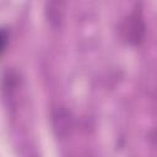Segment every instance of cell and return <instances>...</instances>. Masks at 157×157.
<instances>
[{
  "label": "cell",
  "instance_id": "obj_1",
  "mask_svg": "<svg viewBox=\"0 0 157 157\" xmlns=\"http://www.w3.org/2000/svg\"><path fill=\"white\" fill-rule=\"evenodd\" d=\"M124 36L126 42L132 45H139L144 40L145 36V23L141 16V11L135 10L124 23Z\"/></svg>",
  "mask_w": 157,
  "mask_h": 157
},
{
  "label": "cell",
  "instance_id": "obj_2",
  "mask_svg": "<svg viewBox=\"0 0 157 157\" xmlns=\"http://www.w3.org/2000/svg\"><path fill=\"white\" fill-rule=\"evenodd\" d=\"M20 76L17 75V72H15L13 70H5L4 71V76H2V96H4V101L9 102V104H11L17 88H18V81Z\"/></svg>",
  "mask_w": 157,
  "mask_h": 157
},
{
  "label": "cell",
  "instance_id": "obj_3",
  "mask_svg": "<svg viewBox=\"0 0 157 157\" xmlns=\"http://www.w3.org/2000/svg\"><path fill=\"white\" fill-rule=\"evenodd\" d=\"M63 2L64 0H48L47 16L52 23L55 22V26H59L63 18Z\"/></svg>",
  "mask_w": 157,
  "mask_h": 157
},
{
  "label": "cell",
  "instance_id": "obj_4",
  "mask_svg": "<svg viewBox=\"0 0 157 157\" xmlns=\"http://www.w3.org/2000/svg\"><path fill=\"white\" fill-rule=\"evenodd\" d=\"M9 38H10V31L7 28L2 27L1 32H0V49H1V54H4L6 52Z\"/></svg>",
  "mask_w": 157,
  "mask_h": 157
}]
</instances>
